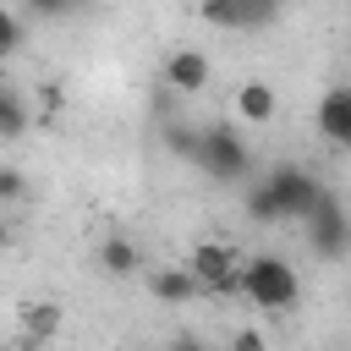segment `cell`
<instances>
[{
	"mask_svg": "<svg viewBox=\"0 0 351 351\" xmlns=\"http://www.w3.org/2000/svg\"><path fill=\"white\" fill-rule=\"evenodd\" d=\"M241 296H247L252 307L285 313V307L302 296V280H296V269H291L280 252H258V258L241 263Z\"/></svg>",
	"mask_w": 351,
	"mask_h": 351,
	"instance_id": "1",
	"label": "cell"
},
{
	"mask_svg": "<svg viewBox=\"0 0 351 351\" xmlns=\"http://www.w3.org/2000/svg\"><path fill=\"white\" fill-rule=\"evenodd\" d=\"M241 252L230 247V241H197L192 252H186V269H192V280L203 285V291H214V296H241Z\"/></svg>",
	"mask_w": 351,
	"mask_h": 351,
	"instance_id": "2",
	"label": "cell"
},
{
	"mask_svg": "<svg viewBox=\"0 0 351 351\" xmlns=\"http://www.w3.org/2000/svg\"><path fill=\"white\" fill-rule=\"evenodd\" d=\"M197 165H203L214 181H241V176L252 170V154H247L241 132H230V126H208L203 143H197Z\"/></svg>",
	"mask_w": 351,
	"mask_h": 351,
	"instance_id": "3",
	"label": "cell"
},
{
	"mask_svg": "<svg viewBox=\"0 0 351 351\" xmlns=\"http://www.w3.org/2000/svg\"><path fill=\"white\" fill-rule=\"evenodd\" d=\"M307 247H313L318 258L351 252V219H346V208H340L335 192H324V197L307 208Z\"/></svg>",
	"mask_w": 351,
	"mask_h": 351,
	"instance_id": "4",
	"label": "cell"
},
{
	"mask_svg": "<svg viewBox=\"0 0 351 351\" xmlns=\"http://www.w3.org/2000/svg\"><path fill=\"white\" fill-rule=\"evenodd\" d=\"M263 186L274 192V203H280V214H285V219H307V208L324 197V186H318L302 165H274V170L263 176Z\"/></svg>",
	"mask_w": 351,
	"mask_h": 351,
	"instance_id": "5",
	"label": "cell"
},
{
	"mask_svg": "<svg viewBox=\"0 0 351 351\" xmlns=\"http://www.w3.org/2000/svg\"><path fill=\"white\" fill-rule=\"evenodd\" d=\"M208 77H214V66H208L203 49H170V55H165V82H170L176 93H203Z\"/></svg>",
	"mask_w": 351,
	"mask_h": 351,
	"instance_id": "6",
	"label": "cell"
},
{
	"mask_svg": "<svg viewBox=\"0 0 351 351\" xmlns=\"http://www.w3.org/2000/svg\"><path fill=\"white\" fill-rule=\"evenodd\" d=\"M318 132L335 148H351V88H329L318 99Z\"/></svg>",
	"mask_w": 351,
	"mask_h": 351,
	"instance_id": "7",
	"label": "cell"
},
{
	"mask_svg": "<svg viewBox=\"0 0 351 351\" xmlns=\"http://www.w3.org/2000/svg\"><path fill=\"white\" fill-rule=\"evenodd\" d=\"M274 110H280V93H274L263 77H252V82H241V88H236V115H241L247 126L274 121Z\"/></svg>",
	"mask_w": 351,
	"mask_h": 351,
	"instance_id": "8",
	"label": "cell"
},
{
	"mask_svg": "<svg viewBox=\"0 0 351 351\" xmlns=\"http://www.w3.org/2000/svg\"><path fill=\"white\" fill-rule=\"evenodd\" d=\"M99 269H104L110 280H132V274L143 269V247H137L132 236H104V241H99Z\"/></svg>",
	"mask_w": 351,
	"mask_h": 351,
	"instance_id": "9",
	"label": "cell"
},
{
	"mask_svg": "<svg viewBox=\"0 0 351 351\" xmlns=\"http://www.w3.org/2000/svg\"><path fill=\"white\" fill-rule=\"evenodd\" d=\"M16 324H22V335H27V340H38V346H49V340L60 335V324H66V313H60L55 302H22V307H16Z\"/></svg>",
	"mask_w": 351,
	"mask_h": 351,
	"instance_id": "10",
	"label": "cell"
},
{
	"mask_svg": "<svg viewBox=\"0 0 351 351\" xmlns=\"http://www.w3.org/2000/svg\"><path fill=\"white\" fill-rule=\"evenodd\" d=\"M148 291H154L159 302H186V296H197L203 285H197V280H192V269L181 263V269H159V274L148 280Z\"/></svg>",
	"mask_w": 351,
	"mask_h": 351,
	"instance_id": "11",
	"label": "cell"
},
{
	"mask_svg": "<svg viewBox=\"0 0 351 351\" xmlns=\"http://www.w3.org/2000/svg\"><path fill=\"white\" fill-rule=\"evenodd\" d=\"M22 132H27V104H22V93L11 82H0V137L16 143Z\"/></svg>",
	"mask_w": 351,
	"mask_h": 351,
	"instance_id": "12",
	"label": "cell"
},
{
	"mask_svg": "<svg viewBox=\"0 0 351 351\" xmlns=\"http://www.w3.org/2000/svg\"><path fill=\"white\" fill-rule=\"evenodd\" d=\"M197 16L208 27H225V33H247L241 22V0H197Z\"/></svg>",
	"mask_w": 351,
	"mask_h": 351,
	"instance_id": "13",
	"label": "cell"
},
{
	"mask_svg": "<svg viewBox=\"0 0 351 351\" xmlns=\"http://www.w3.org/2000/svg\"><path fill=\"white\" fill-rule=\"evenodd\" d=\"M247 214L258 219V225H285V214H280V203H274V192L258 181V186H247Z\"/></svg>",
	"mask_w": 351,
	"mask_h": 351,
	"instance_id": "14",
	"label": "cell"
},
{
	"mask_svg": "<svg viewBox=\"0 0 351 351\" xmlns=\"http://www.w3.org/2000/svg\"><path fill=\"white\" fill-rule=\"evenodd\" d=\"M16 49H22V16L11 5H0V60L16 55Z\"/></svg>",
	"mask_w": 351,
	"mask_h": 351,
	"instance_id": "15",
	"label": "cell"
},
{
	"mask_svg": "<svg viewBox=\"0 0 351 351\" xmlns=\"http://www.w3.org/2000/svg\"><path fill=\"white\" fill-rule=\"evenodd\" d=\"M165 143H170V154H181V159H197V143H203V132H197V126H170V132H165Z\"/></svg>",
	"mask_w": 351,
	"mask_h": 351,
	"instance_id": "16",
	"label": "cell"
},
{
	"mask_svg": "<svg viewBox=\"0 0 351 351\" xmlns=\"http://www.w3.org/2000/svg\"><path fill=\"white\" fill-rule=\"evenodd\" d=\"M22 192H27V176L16 165H0V203H16Z\"/></svg>",
	"mask_w": 351,
	"mask_h": 351,
	"instance_id": "17",
	"label": "cell"
},
{
	"mask_svg": "<svg viewBox=\"0 0 351 351\" xmlns=\"http://www.w3.org/2000/svg\"><path fill=\"white\" fill-rule=\"evenodd\" d=\"M274 11H280V0H241V22H247V27L274 22Z\"/></svg>",
	"mask_w": 351,
	"mask_h": 351,
	"instance_id": "18",
	"label": "cell"
},
{
	"mask_svg": "<svg viewBox=\"0 0 351 351\" xmlns=\"http://www.w3.org/2000/svg\"><path fill=\"white\" fill-rule=\"evenodd\" d=\"M225 351H269V346H263V335H258V329H236Z\"/></svg>",
	"mask_w": 351,
	"mask_h": 351,
	"instance_id": "19",
	"label": "cell"
},
{
	"mask_svg": "<svg viewBox=\"0 0 351 351\" xmlns=\"http://www.w3.org/2000/svg\"><path fill=\"white\" fill-rule=\"evenodd\" d=\"M27 5H33L38 16H66V11L77 5V0H27Z\"/></svg>",
	"mask_w": 351,
	"mask_h": 351,
	"instance_id": "20",
	"label": "cell"
},
{
	"mask_svg": "<svg viewBox=\"0 0 351 351\" xmlns=\"http://www.w3.org/2000/svg\"><path fill=\"white\" fill-rule=\"evenodd\" d=\"M38 104H44L49 115H55V110L66 104V93H60V82H44V93H38Z\"/></svg>",
	"mask_w": 351,
	"mask_h": 351,
	"instance_id": "21",
	"label": "cell"
},
{
	"mask_svg": "<svg viewBox=\"0 0 351 351\" xmlns=\"http://www.w3.org/2000/svg\"><path fill=\"white\" fill-rule=\"evenodd\" d=\"M170 351H203V346H197V340H192V335H186V340H176V346H170Z\"/></svg>",
	"mask_w": 351,
	"mask_h": 351,
	"instance_id": "22",
	"label": "cell"
},
{
	"mask_svg": "<svg viewBox=\"0 0 351 351\" xmlns=\"http://www.w3.org/2000/svg\"><path fill=\"white\" fill-rule=\"evenodd\" d=\"M5 241H11V225H5V219H0V252H5Z\"/></svg>",
	"mask_w": 351,
	"mask_h": 351,
	"instance_id": "23",
	"label": "cell"
},
{
	"mask_svg": "<svg viewBox=\"0 0 351 351\" xmlns=\"http://www.w3.org/2000/svg\"><path fill=\"white\" fill-rule=\"evenodd\" d=\"M16 351H44V346H38V340H22V346H16Z\"/></svg>",
	"mask_w": 351,
	"mask_h": 351,
	"instance_id": "24",
	"label": "cell"
}]
</instances>
